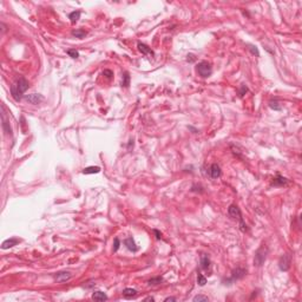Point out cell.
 I'll use <instances>...</instances> for the list:
<instances>
[{
  "instance_id": "1",
  "label": "cell",
  "mask_w": 302,
  "mask_h": 302,
  "mask_svg": "<svg viewBox=\"0 0 302 302\" xmlns=\"http://www.w3.org/2000/svg\"><path fill=\"white\" fill-rule=\"evenodd\" d=\"M28 81L24 78V77H20L18 78L17 81H14L13 84L11 85V94L13 97L14 101H19L23 98L24 93L26 92V90L28 89Z\"/></svg>"
},
{
  "instance_id": "2",
  "label": "cell",
  "mask_w": 302,
  "mask_h": 302,
  "mask_svg": "<svg viewBox=\"0 0 302 302\" xmlns=\"http://www.w3.org/2000/svg\"><path fill=\"white\" fill-rule=\"evenodd\" d=\"M228 214L229 216L231 217V218H234V220H238L240 221V229H241L243 233H246L248 228H247V224L243 222V218H242V214H241V210L240 208L235 205V204H231L228 209Z\"/></svg>"
},
{
  "instance_id": "3",
  "label": "cell",
  "mask_w": 302,
  "mask_h": 302,
  "mask_svg": "<svg viewBox=\"0 0 302 302\" xmlns=\"http://www.w3.org/2000/svg\"><path fill=\"white\" fill-rule=\"evenodd\" d=\"M268 247L262 244L260 248L256 250L255 257H254V264L256 267H261L262 264L264 263V261L267 260V255H268Z\"/></svg>"
},
{
  "instance_id": "4",
  "label": "cell",
  "mask_w": 302,
  "mask_h": 302,
  "mask_svg": "<svg viewBox=\"0 0 302 302\" xmlns=\"http://www.w3.org/2000/svg\"><path fill=\"white\" fill-rule=\"evenodd\" d=\"M196 71L203 78H207V77H209L210 74L213 73L211 65L209 64L208 61H201V63H198L197 66H196Z\"/></svg>"
},
{
  "instance_id": "5",
  "label": "cell",
  "mask_w": 302,
  "mask_h": 302,
  "mask_svg": "<svg viewBox=\"0 0 302 302\" xmlns=\"http://www.w3.org/2000/svg\"><path fill=\"white\" fill-rule=\"evenodd\" d=\"M290 264H292V256L289 254H284L280 257V261H279V268L283 270V271H287L290 268Z\"/></svg>"
},
{
  "instance_id": "6",
  "label": "cell",
  "mask_w": 302,
  "mask_h": 302,
  "mask_svg": "<svg viewBox=\"0 0 302 302\" xmlns=\"http://www.w3.org/2000/svg\"><path fill=\"white\" fill-rule=\"evenodd\" d=\"M1 108H2V114H1V119H2V130H4V132L7 134H12V129L10 126V121L7 119L6 117V114H5V106L4 105H1Z\"/></svg>"
},
{
  "instance_id": "7",
  "label": "cell",
  "mask_w": 302,
  "mask_h": 302,
  "mask_svg": "<svg viewBox=\"0 0 302 302\" xmlns=\"http://www.w3.org/2000/svg\"><path fill=\"white\" fill-rule=\"evenodd\" d=\"M221 175H222V170L217 163H214V164L210 165V168H209V176H210L213 180L220 178Z\"/></svg>"
},
{
  "instance_id": "8",
  "label": "cell",
  "mask_w": 302,
  "mask_h": 302,
  "mask_svg": "<svg viewBox=\"0 0 302 302\" xmlns=\"http://www.w3.org/2000/svg\"><path fill=\"white\" fill-rule=\"evenodd\" d=\"M71 271H66V270H64V271H59V273H57V274H54V280L57 282H66L68 281L70 279H71Z\"/></svg>"
},
{
  "instance_id": "9",
  "label": "cell",
  "mask_w": 302,
  "mask_h": 302,
  "mask_svg": "<svg viewBox=\"0 0 302 302\" xmlns=\"http://www.w3.org/2000/svg\"><path fill=\"white\" fill-rule=\"evenodd\" d=\"M24 97H25V99H26L28 103H31V104H33V105H37V104H39L40 101H44V97H43L41 94H38V93L27 94V96H24Z\"/></svg>"
},
{
  "instance_id": "10",
  "label": "cell",
  "mask_w": 302,
  "mask_h": 302,
  "mask_svg": "<svg viewBox=\"0 0 302 302\" xmlns=\"http://www.w3.org/2000/svg\"><path fill=\"white\" fill-rule=\"evenodd\" d=\"M247 275V270L243 268H236L233 270L231 273V281H235V280H240L242 277Z\"/></svg>"
},
{
  "instance_id": "11",
  "label": "cell",
  "mask_w": 302,
  "mask_h": 302,
  "mask_svg": "<svg viewBox=\"0 0 302 302\" xmlns=\"http://www.w3.org/2000/svg\"><path fill=\"white\" fill-rule=\"evenodd\" d=\"M20 242L19 238H15V237H11V238H8L6 241H4L2 243V246H1V248L2 249H8V248H12L14 246H17L18 243Z\"/></svg>"
},
{
  "instance_id": "12",
  "label": "cell",
  "mask_w": 302,
  "mask_h": 302,
  "mask_svg": "<svg viewBox=\"0 0 302 302\" xmlns=\"http://www.w3.org/2000/svg\"><path fill=\"white\" fill-rule=\"evenodd\" d=\"M124 244L126 246V248H128L129 250H131V251H134V253H136V251L138 250V247H137V244H136V242H134V240L132 238V237L125 238V240H124Z\"/></svg>"
},
{
  "instance_id": "13",
  "label": "cell",
  "mask_w": 302,
  "mask_h": 302,
  "mask_svg": "<svg viewBox=\"0 0 302 302\" xmlns=\"http://www.w3.org/2000/svg\"><path fill=\"white\" fill-rule=\"evenodd\" d=\"M286 184H288V180L286 177H283V176H280V175L276 176L274 178V181H273V185H275V187H283Z\"/></svg>"
},
{
  "instance_id": "14",
  "label": "cell",
  "mask_w": 302,
  "mask_h": 302,
  "mask_svg": "<svg viewBox=\"0 0 302 302\" xmlns=\"http://www.w3.org/2000/svg\"><path fill=\"white\" fill-rule=\"evenodd\" d=\"M138 50L141 51L143 54H145V56H154V51L148 46V45H145V44H142V43H138Z\"/></svg>"
},
{
  "instance_id": "15",
  "label": "cell",
  "mask_w": 302,
  "mask_h": 302,
  "mask_svg": "<svg viewBox=\"0 0 302 302\" xmlns=\"http://www.w3.org/2000/svg\"><path fill=\"white\" fill-rule=\"evenodd\" d=\"M201 267L202 269H204V270H208L210 268V259H209L208 255H205V254H203L201 256Z\"/></svg>"
},
{
  "instance_id": "16",
  "label": "cell",
  "mask_w": 302,
  "mask_h": 302,
  "mask_svg": "<svg viewBox=\"0 0 302 302\" xmlns=\"http://www.w3.org/2000/svg\"><path fill=\"white\" fill-rule=\"evenodd\" d=\"M137 295V290L134 288H125L123 290V296L125 299H132Z\"/></svg>"
},
{
  "instance_id": "17",
  "label": "cell",
  "mask_w": 302,
  "mask_h": 302,
  "mask_svg": "<svg viewBox=\"0 0 302 302\" xmlns=\"http://www.w3.org/2000/svg\"><path fill=\"white\" fill-rule=\"evenodd\" d=\"M92 299L97 301H104V300H108V295L103 292H94L92 294Z\"/></svg>"
},
{
  "instance_id": "18",
  "label": "cell",
  "mask_w": 302,
  "mask_h": 302,
  "mask_svg": "<svg viewBox=\"0 0 302 302\" xmlns=\"http://www.w3.org/2000/svg\"><path fill=\"white\" fill-rule=\"evenodd\" d=\"M101 172V168L99 167H87L83 170L84 175H91V174H98Z\"/></svg>"
},
{
  "instance_id": "19",
  "label": "cell",
  "mask_w": 302,
  "mask_h": 302,
  "mask_svg": "<svg viewBox=\"0 0 302 302\" xmlns=\"http://www.w3.org/2000/svg\"><path fill=\"white\" fill-rule=\"evenodd\" d=\"M81 11H73V12H71V13L68 14V19L71 20L72 24H76L78 19H79V17H81Z\"/></svg>"
},
{
  "instance_id": "20",
  "label": "cell",
  "mask_w": 302,
  "mask_h": 302,
  "mask_svg": "<svg viewBox=\"0 0 302 302\" xmlns=\"http://www.w3.org/2000/svg\"><path fill=\"white\" fill-rule=\"evenodd\" d=\"M86 34H87L86 31H84V30H81V28H78V30H73V31H72V35L76 37V38H79V39L84 38Z\"/></svg>"
},
{
  "instance_id": "21",
  "label": "cell",
  "mask_w": 302,
  "mask_h": 302,
  "mask_svg": "<svg viewBox=\"0 0 302 302\" xmlns=\"http://www.w3.org/2000/svg\"><path fill=\"white\" fill-rule=\"evenodd\" d=\"M129 84H130V76H129L128 72H124V74H123V81H122V86L128 87Z\"/></svg>"
},
{
  "instance_id": "22",
  "label": "cell",
  "mask_w": 302,
  "mask_h": 302,
  "mask_svg": "<svg viewBox=\"0 0 302 302\" xmlns=\"http://www.w3.org/2000/svg\"><path fill=\"white\" fill-rule=\"evenodd\" d=\"M269 108L273 109V110H276V111H280L281 110V105L277 103L276 101H269Z\"/></svg>"
},
{
  "instance_id": "23",
  "label": "cell",
  "mask_w": 302,
  "mask_h": 302,
  "mask_svg": "<svg viewBox=\"0 0 302 302\" xmlns=\"http://www.w3.org/2000/svg\"><path fill=\"white\" fill-rule=\"evenodd\" d=\"M161 282H163V277H161V276H158V277H154V279H151V280H149L148 281V283L151 286H155V284H159Z\"/></svg>"
},
{
  "instance_id": "24",
  "label": "cell",
  "mask_w": 302,
  "mask_h": 302,
  "mask_svg": "<svg viewBox=\"0 0 302 302\" xmlns=\"http://www.w3.org/2000/svg\"><path fill=\"white\" fill-rule=\"evenodd\" d=\"M197 283H198L200 286H204V284L207 283L205 276H203L202 274H198V275H197Z\"/></svg>"
},
{
  "instance_id": "25",
  "label": "cell",
  "mask_w": 302,
  "mask_h": 302,
  "mask_svg": "<svg viewBox=\"0 0 302 302\" xmlns=\"http://www.w3.org/2000/svg\"><path fill=\"white\" fill-rule=\"evenodd\" d=\"M208 300H209V299L207 297V296H203V295H196L194 299H192V301H194V302H197V301H198V302H200V301H208Z\"/></svg>"
},
{
  "instance_id": "26",
  "label": "cell",
  "mask_w": 302,
  "mask_h": 302,
  "mask_svg": "<svg viewBox=\"0 0 302 302\" xmlns=\"http://www.w3.org/2000/svg\"><path fill=\"white\" fill-rule=\"evenodd\" d=\"M67 54H68L70 57H72V58H78V57H79L78 51H76V50H68V51H67Z\"/></svg>"
},
{
  "instance_id": "27",
  "label": "cell",
  "mask_w": 302,
  "mask_h": 302,
  "mask_svg": "<svg viewBox=\"0 0 302 302\" xmlns=\"http://www.w3.org/2000/svg\"><path fill=\"white\" fill-rule=\"evenodd\" d=\"M119 244H121V242H119V240L116 237L114 238V251H117L118 249H119Z\"/></svg>"
},
{
  "instance_id": "28",
  "label": "cell",
  "mask_w": 302,
  "mask_h": 302,
  "mask_svg": "<svg viewBox=\"0 0 302 302\" xmlns=\"http://www.w3.org/2000/svg\"><path fill=\"white\" fill-rule=\"evenodd\" d=\"M103 74H104V76H106V78H109V79H110V78L114 76L112 71H110V70H105V71L103 72Z\"/></svg>"
},
{
  "instance_id": "29",
  "label": "cell",
  "mask_w": 302,
  "mask_h": 302,
  "mask_svg": "<svg viewBox=\"0 0 302 302\" xmlns=\"http://www.w3.org/2000/svg\"><path fill=\"white\" fill-rule=\"evenodd\" d=\"M249 48H250V50H251V52H253V53H254V54H256L257 57L260 56V53H259V51H257V48H256V46H249Z\"/></svg>"
},
{
  "instance_id": "30",
  "label": "cell",
  "mask_w": 302,
  "mask_h": 302,
  "mask_svg": "<svg viewBox=\"0 0 302 302\" xmlns=\"http://www.w3.org/2000/svg\"><path fill=\"white\" fill-rule=\"evenodd\" d=\"M154 233H155V234H156V235H157V236H156V237H157L158 240H159V238H161V237H162V234H161V233H159V231H158V230H156V229H155V230H154Z\"/></svg>"
},
{
  "instance_id": "31",
  "label": "cell",
  "mask_w": 302,
  "mask_h": 302,
  "mask_svg": "<svg viewBox=\"0 0 302 302\" xmlns=\"http://www.w3.org/2000/svg\"><path fill=\"white\" fill-rule=\"evenodd\" d=\"M165 302H168V301H176V297H171V296H169V297H167L165 300H164Z\"/></svg>"
},
{
  "instance_id": "32",
  "label": "cell",
  "mask_w": 302,
  "mask_h": 302,
  "mask_svg": "<svg viewBox=\"0 0 302 302\" xmlns=\"http://www.w3.org/2000/svg\"><path fill=\"white\" fill-rule=\"evenodd\" d=\"M145 301H155V299L152 297V296H149V297L145 299Z\"/></svg>"
},
{
  "instance_id": "33",
  "label": "cell",
  "mask_w": 302,
  "mask_h": 302,
  "mask_svg": "<svg viewBox=\"0 0 302 302\" xmlns=\"http://www.w3.org/2000/svg\"><path fill=\"white\" fill-rule=\"evenodd\" d=\"M1 27H2V33L6 31V26H5V24L4 23H1Z\"/></svg>"
}]
</instances>
